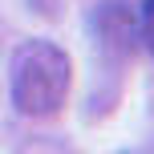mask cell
<instances>
[{"mask_svg": "<svg viewBox=\"0 0 154 154\" xmlns=\"http://www.w3.org/2000/svg\"><path fill=\"white\" fill-rule=\"evenodd\" d=\"M138 32H142V45H146V49H150V57H154V0H146V4H142Z\"/></svg>", "mask_w": 154, "mask_h": 154, "instance_id": "cell-2", "label": "cell"}, {"mask_svg": "<svg viewBox=\"0 0 154 154\" xmlns=\"http://www.w3.org/2000/svg\"><path fill=\"white\" fill-rule=\"evenodd\" d=\"M69 85H73V61L61 45H53L45 37L16 45L12 65H8V93H12V106L24 118L61 114Z\"/></svg>", "mask_w": 154, "mask_h": 154, "instance_id": "cell-1", "label": "cell"}, {"mask_svg": "<svg viewBox=\"0 0 154 154\" xmlns=\"http://www.w3.org/2000/svg\"><path fill=\"white\" fill-rule=\"evenodd\" d=\"M16 154H73V150H69V146H61V142L41 138V142H29V146H20Z\"/></svg>", "mask_w": 154, "mask_h": 154, "instance_id": "cell-3", "label": "cell"}]
</instances>
